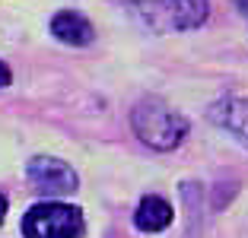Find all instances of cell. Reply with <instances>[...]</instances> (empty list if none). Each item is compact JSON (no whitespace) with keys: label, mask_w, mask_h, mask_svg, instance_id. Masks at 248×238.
<instances>
[{"label":"cell","mask_w":248,"mask_h":238,"mask_svg":"<svg viewBox=\"0 0 248 238\" xmlns=\"http://www.w3.org/2000/svg\"><path fill=\"white\" fill-rule=\"evenodd\" d=\"M131 127L150 149H159V152L175 149V146L185 140V134H188L185 115L175 111V108H169L162 99L137 102L134 111H131Z\"/></svg>","instance_id":"cell-1"},{"label":"cell","mask_w":248,"mask_h":238,"mask_svg":"<svg viewBox=\"0 0 248 238\" xmlns=\"http://www.w3.org/2000/svg\"><path fill=\"white\" fill-rule=\"evenodd\" d=\"M137 16L150 26L153 32H188L204 26L210 7L207 0H134Z\"/></svg>","instance_id":"cell-2"},{"label":"cell","mask_w":248,"mask_h":238,"mask_svg":"<svg viewBox=\"0 0 248 238\" xmlns=\"http://www.w3.org/2000/svg\"><path fill=\"white\" fill-rule=\"evenodd\" d=\"M26 238H80L83 235V213L70 203L42 200L22 216Z\"/></svg>","instance_id":"cell-3"},{"label":"cell","mask_w":248,"mask_h":238,"mask_svg":"<svg viewBox=\"0 0 248 238\" xmlns=\"http://www.w3.org/2000/svg\"><path fill=\"white\" fill-rule=\"evenodd\" d=\"M26 178L32 181V188L38 194H48V197H64V194H73L80 178L67 162L61 159H51V156H35L26 165Z\"/></svg>","instance_id":"cell-4"},{"label":"cell","mask_w":248,"mask_h":238,"mask_svg":"<svg viewBox=\"0 0 248 238\" xmlns=\"http://www.w3.org/2000/svg\"><path fill=\"white\" fill-rule=\"evenodd\" d=\"M51 35L58 38V42H64V45L80 48V45L93 42L95 29H93V22H89L83 13H77V10H61V13L51 19Z\"/></svg>","instance_id":"cell-5"},{"label":"cell","mask_w":248,"mask_h":238,"mask_svg":"<svg viewBox=\"0 0 248 238\" xmlns=\"http://www.w3.org/2000/svg\"><path fill=\"white\" fill-rule=\"evenodd\" d=\"M210 121H217L219 127H226L229 134L242 140L248 146V99H223L210 108Z\"/></svg>","instance_id":"cell-6"},{"label":"cell","mask_w":248,"mask_h":238,"mask_svg":"<svg viewBox=\"0 0 248 238\" xmlns=\"http://www.w3.org/2000/svg\"><path fill=\"white\" fill-rule=\"evenodd\" d=\"M134 225H137L140 232H162L172 225V207H169L162 197H143L137 207V213H134Z\"/></svg>","instance_id":"cell-7"},{"label":"cell","mask_w":248,"mask_h":238,"mask_svg":"<svg viewBox=\"0 0 248 238\" xmlns=\"http://www.w3.org/2000/svg\"><path fill=\"white\" fill-rule=\"evenodd\" d=\"M10 79H13V73H10V67L3 64V60H0V89L10 86Z\"/></svg>","instance_id":"cell-8"},{"label":"cell","mask_w":248,"mask_h":238,"mask_svg":"<svg viewBox=\"0 0 248 238\" xmlns=\"http://www.w3.org/2000/svg\"><path fill=\"white\" fill-rule=\"evenodd\" d=\"M3 216H7V197L0 194V223H3Z\"/></svg>","instance_id":"cell-9"}]
</instances>
